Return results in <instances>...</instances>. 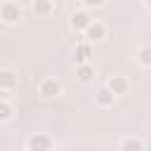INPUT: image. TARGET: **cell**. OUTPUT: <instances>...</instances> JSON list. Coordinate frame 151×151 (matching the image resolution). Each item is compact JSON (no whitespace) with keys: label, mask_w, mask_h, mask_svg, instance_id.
Segmentation results:
<instances>
[{"label":"cell","mask_w":151,"mask_h":151,"mask_svg":"<svg viewBox=\"0 0 151 151\" xmlns=\"http://www.w3.org/2000/svg\"><path fill=\"white\" fill-rule=\"evenodd\" d=\"M85 35H87V40H101V38L106 35V28H104L101 24H97V21H94V24L90 21V24L85 26Z\"/></svg>","instance_id":"8992f818"},{"label":"cell","mask_w":151,"mask_h":151,"mask_svg":"<svg viewBox=\"0 0 151 151\" xmlns=\"http://www.w3.org/2000/svg\"><path fill=\"white\" fill-rule=\"evenodd\" d=\"M76 76H78L80 83H90V80H94V68H92L90 64H78Z\"/></svg>","instance_id":"9c48e42d"},{"label":"cell","mask_w":151,"mask_h":151,"mask_svg":"<svg viewBox=\"0 0 151 151\" xmlns=\"http://www.w3.org/2000/svg\"><path fill=\"white\" fill-rule=\"evenodd\" d=\"M12 118V106L7 101H0V120H9Z\"/></svg>","instance_id":"4fadbf2b"},{"label":"cell","mask_w":151,"mask_h":151,"mask_svg":"<svg viewBox=\"0 0 151 151\" xmlns=\"http://www.w3.org/2000/svg\"><path fill=\"white\" fill-rule=\"evenodd\" d=\"M120 151H144V144L139 139H125L120 144Z\"/></svg>","instance_id":"7c38bea8"},{"label":"cell","mask_w":151,"mask_h":151,"mask_svg":"<svg viewBox=\"0 0 151 151\" xmlns=\"http://www.w3.org/2000/svg\"><path fill=\"white\" fill-rule=\"evenodd\" d=\"M90 57H92V47L87 45V42H80V45H76V64H87L90 61Z\"/></svg>","instance_id":"52a82bcc"},{"label":"cell","mask_w":151,"mask_h":151,"mask_svg":"<svg viewBox=\"0 0 151 151\" xmlns=\"http://www.w3.org/2000/svg\"><path fill=\"white\" fill-rule=\"evenodd\" d=\"M139 64H142V66H149V64H151V50H149V47H142V52H139Z\"/></svg>","instance_id":"5bb4252c"},{"label":"cell","mask_w":151,"mask_h":151,"mask_svg":"<svg viewBox=\"0 0 151 151\" xmlns=\"http://www.w3.org/2000/svg\"><path fill=\"white\" fill-rule=\"evenodd\" d=\"M106 87H109L113 94H125V92H127V87H130V83H127L123 76H113V78L109 80V85H106Z\"/></svg>","instance_id":"5b68a950"},{"label":"cell","mask_w":151,"mask_h":151,"mask_svg":"<svg viewBox=\"0 0 151 151\" xmlns=\"http://www.w3.org/2000/svg\"><path fill=\"white\" fill-rule=\"evenodd\" d=\"M28 151H52V139L47 134H33L28 139Z\"/></svg>","instance_id":"7a4b0ae2"},{"label":"cell","mask_w":151,"mask_h":151,"mask_svg":"<svg viewBox=\"0 0 151 151\" xmlns=\"http://www.w3.org/2000/svg\"><path fill=\"white\" fill-rule=\"evenodd\" d=\"M113 99H116V94H113L109 87H101V90L97 92V104H99V106H111Z\"/></svg>","instance_id":"30bf717a"},{"label":"cell","mask_w":151,"mask_h":151,"mask_svg":"<svg viewBox=\"0 0 151 151\" xmlns=\"http://www.w3.org/2000/svg\"><path fill=\"white\" fill-rule=\"evenodd\" d=\"M33 12L38 17H47L52 12V0H33Z\"/></svg>","instance_id":"8fae6325"},{"label":"cell","mask_w":151,"mask_h":151,"mask_svg":"<svg viewBox=\"0 0 151 151\" xmlns=\"http://www.w3.org/2000/svg\"><path fill=\"white\" fill-rule=\"evenodd\" d=\"M17 83H19L17 71H12V68H2V71H0V87H2V90H14Z\"/></svg>","instance_id":"277c9868"},{"label":"cell","mask_w":151,"mask_h":151,"mask_svg":"<svg viewBox=\"0 0 151 151\" xmlns=\"http://www.w3.org/2000/svg\"><path fill=\"white\" fill-rule=\"evenodd\" d=\"M59 92H61V87H59V83H57L54 78H45V80L40 83V97L52 99V97H57Z\"/></svg>","instance_id":"3957f363"},{"label":"cell","mask_w":151,"mask_h":151,"mask_svg":"<svg viewBox=\"0 0 151 151\" xmlns=\"http://www.w3.org/2000/svg\"><path fill=\"white\" fill-rule=\"evenodd\" d=\"M0 19H2L5 24H17V21L21 19V9H19V5H14V2L2 5V9H0Z\"/></svg>","instance_id":"6da1fadb"},{"label":"cell","mask_w":151,"mask_h":151,"mask_svg":"<svg viewBox=\"0 0 151 151\" xmlns=\"http://www.w3.org/2000/svg\"><path fill=\"white\" fill-rule=\"evenodd\" d=\"M90 21H92V19H90L87 12H73V17H71V26H73L76 31H85V26H87Z\"/></svg>","instance_id":"ba28073f"},{"label":"cell","mask_w":151,"mask_h":151,"mask_svg":"<svg viewBox=\"0 0 151 151\" xmlns=\"http://www.w3.org/2000/svg\"><path fill=\"white\" fill-rule=\"evenodd\" d=\"M87 7H99V5H104V0H83Z\"/></svg>","instance_id":"9a60e30c"}]
</instances>
